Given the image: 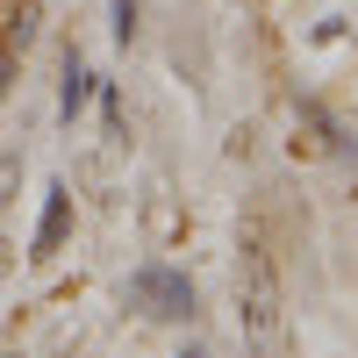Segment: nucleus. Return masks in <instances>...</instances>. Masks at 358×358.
I'll return each mask as SVG.
<instances>
[{
  "label": "nucleus",
  "mask_w": 358,
  "mask_h": 358,
  "mask_svg": "<svg viewBox=\"0 0 358 358\" xmlns=\"http://www.w3.org/2000/svg\"><path fill=\"white\" fill-rule=\"evenodd\" d=\"M179 358H208V351H179Z\"/></svg>",
  "instance_id": "8"
},
{
  "label": "nucleus",
  "mask_w": 358,
  "mask_h": 358,
  "mask_svg": "<svg viewBox=\"0 0 358 358\" xmlns=\"http://www.w3.org/2000/svg\"><path fill=\"white\" fill-rule=\"evenodd\" d=\"M129 301L143 315H158V322H187L194 315V280L172 273V265H143V273L129 280Z\"/></svg>",
  "instance_id": "2"
},
{
  "label": "nucleus",
  "mask_w": 358,
  "mask_h": 358,
  "mask_svg": "<svg viewBox=\"0 0 358 358\" xmlns=\"http://www.w3.org/2000/svg\"><path fill=\"white\" fill-rule=\"evenodd\" d=\"M236 322H244V337L258 351L280 344V273L258 236H244V251H236Z\"/></svg>",
  "instance_id": "1"
},
{
  "label": "nucleus",
  "mask_w": 358,
  "mask_h": 358,
  "mask_svg": "<svg viewBox=\"0 0 358 358\" xmlns=\"http://www.w3.org/2000/svg\"><path fill=\"white\" fill-rule=\"evenodd\" d=\"M86 94H94V72H86L79 57H65V86H57V115L72 122V115L86 108Z\"/></svg>",
  "instance_id": "4"
},
{
  "label": "nucleus",
  "mask_w": 358,
  "mask_h": 358,
  "mask_svg": "<svg viewBox=\"0 0 358 358\" xmlns=\"http://www.w3.org/2000/svg\"><path fill=\"white\" fill-rule=\"evenodd\" d=\"M129 29H136V0H115V36L129 43Z\"/></svg>",
  "instance_id": "5"
},
{
  "label": "nucleus",
  "mask_w": 358,
  "mask_h": 358,
  "mask_svg": "<svg viewBox=\"0 0 358 358\" xmlns=\"http://www.w3.org/2000/svg\"><path fill=\"white\" fill-rule=\"evenodd\" d=\"M15 172H22V158H0V208H8V187H15Z\"/></svg>",
  "instance_id": "6"
},
{
  "label": "nucleus",
  "mask_w": 358,
  "mask_h": 358,
  "mask_svg": "<svg viewBox=\"0 0 358 358\" xmlns=\"http://www.w3.org/2000/svg\"><path fill=\"white\" fill-rule=\"evenodd\" d=\"M65 222H72V194L50 187L43 194V222H36V251H29V258H50L57 244H65Z\"/></svg>",
  "instance_id": "3"
},
{
  "label": "nucleus",
  "mask_w": 358,
  "mask_h": 358,
  "mask_svg": "<svg viewBox=\"0 0 358 358\" xmlns=\"http://www.w3.org/2000/svg\"><path fill=\"white\" fill-rule=\"evenodd\" d=\"M8 79H15V57H0V86H8Z\"/></svg>",
  "instance_id": "7"
}]
</instances>
